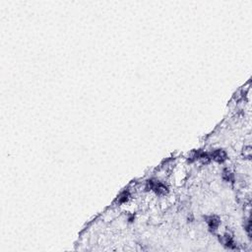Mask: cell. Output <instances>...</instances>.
<instances>
[{
	"mask_svg": "<svg viewBox=\"0 0 252 252\" xmlns=\"http://www.w3.org/2000/svg\"><path fill=\"white\" fill-rule=\"evenodd\" d=\"M213 158H214L215 160H218V161H223V160L226 158V154H224L223 151L219 150V151H216V152H214V154H213Z\"/></svg>",
	"mask_w": 252,
	"mask_h": 252,
	"instance_id": "1",
	"label": "cell"
},
{
	"mask_svg": "<svg viewBox=\"0 0 252 252\" xmlns=\"http://www.w3.org/2000/svg\"><path fill=\"white\" fill-rule=\"evenodd\" d=\"M209 224H210L211 228H214V229H215L216 227L218 226V224H219V222H218L217 220H215V219H213V218H212V219L209 221Z\"/></svg>",
	"mask_w": 252,
	"mask_h": 252,
	"instance_id": "2",
	"label": "cell"
}]
</instances>
